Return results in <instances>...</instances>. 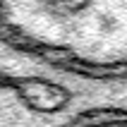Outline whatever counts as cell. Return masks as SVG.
Masks as SVG:
<instances>
[{"label":"cell","mask_w":127,"mask_h":127,"mask_svg":"<svg viewBox=\"0 0 127 127\" xmlns=\"http://www.w3.org/2000/svg\"><path fill=\"white\" fill-rule=\"evenodd\" d=\"M91 127H127V120H110V122H101V125H91Z\"/></svg>","instance_id":"2"},{"label":"cell","mask_w":127,"mask_h":127,"mask_svg":"<svg viewBox=\"0 0 127 127\" xmlns=\"http://www.w3.org/2000/svg\"><path fill=\"white\" fill-rule=\"evenodd\" d=\"M127 120V72L86 70L0 29V127H91Z\"/></svg>","instance_id":"1"}]
</instances>
